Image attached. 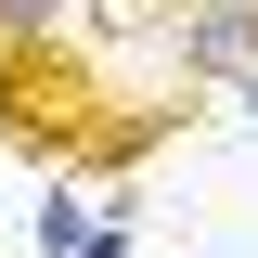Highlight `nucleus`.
<instances>
[{
  "instance_id": "obj_1",
  "label": "nucleus",
  "mask_w": 258,
  "mask_h": 258,
  "mask_svg": "<svg viewBox=\"0 0 258 258\" xmlns=\"http://www.w3.org/2000/svg\"><path fill=\"white\" fill-rule=\"evenodd\" d=\"M168 64L194 91H258V0H181L168 13Z\"/></svg>"
},
{
  "instance_id": "obj_2",
  "label": "nucleus",
  "mask_w": 258,
  "mask_h": 258,
  "mask_svg": "<svg viewBox=\"0 0 258 258\" xmlns=\"http://www.w3.org/2000/svg\"><path fill=\"white\" fill-rule=\"evenodd\" d=\"M39 258H78V232H91V207H78V181H52V194H39Z\"/></svg>"
},
{
  "instance_id": "obj_3",
  "label": "nucleus",
  "mask_w": 258,
  "mask_h": 258,
  "mask_svg": "<svg viewBox=\"0 0 258 258\" xmlns=\"http://www.w3.org/2000/svg\"><path fill=\"white\" fill-rule=\"evenodd\" d=\"M78 258H129V194H103V207H91V232H78Z\"/></svg>"
},
{
  "instance_id": "obj_4",
  "label": "nucleus",
  "mask_w": 258,
  "mask_h": 258,
  "mask_svg": "<svg viewBox=\"0 0 258 258\" xmlns=\"http://www.w3.org/2000/svg\"><path fill=\"white\" fill-rule=\"evenodd\" d=\"M0 39H64V0H0Z\"/></svg>"
}]
</instances>
